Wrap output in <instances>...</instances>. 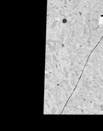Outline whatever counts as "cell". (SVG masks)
<instances>
[{"label":"cell","mask_w":103,"mask_h":131,"mask_svg":"<svg viewBox=\"0 0 103 131\" xmlns=\"http://www.w3.org/2000/svg\"><path fill=\"white\" fill-rule=\"evenodd\" d=\"M102 51L100 57H99V62L97 64V82L98 90L99 95V102L100 106V113L103 114V38L102 41L100 43Z\"/></svg>","instance_id":"1"}]
</instances>
